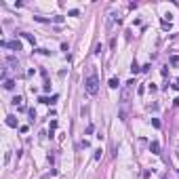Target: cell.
<instances>
[{"instance_id":"obj_1","label":"cell","mask_w":179,"mask_h":179,"mask_svg":"<svg viewBox=\"0 0 179 179\" xmlns=\"http://www.w3.org/2000/svg\"><path fill=\"white\" fill-rule=\"evenodd\" d=\"M84 91H87L89 95H97V93H99V78H97L95 72H91L89 78L84 80Z\"/></svg>"},{"instance_id":"obj_2","label":"cell","mask_w":179,"mask_h":179,"mask_svg":"<svg viewBox=\"0 0 179 179\" xmlns=\"http://www.w3.org/2000/svg\"><path fill=\"white\" fill-rule=\"evenodd\" d=\"M133 87H135V80H128V82L120 89V103H128L131 101V91H133Z\"/></svg>"},{"instance_id":"obj_3","label":"cell","mask_w":179,"mask_h":179,"mask_svg":"<svg viewBox=\"0 0 179 179\" xmlns=\"http://www.w3.org/2000/svg\"><path fill=\"white\" fill-rule=\"evenodd\" d=\"M0 44H2L4 48H13V51H21V42H19V40H11V42H6V40H2V42H0Z\"/></svg>"},{"instance_id":"obj_4","label":"cell","mask_w":179,"mask_h":179,"mask_svg":"<svg viewBox=\"0 0 179 179\" xmlns=\"http://www.w3.org/2000/svg\"><path fill=\"white\" fill-rule=\"evenodd\" d=\"M6 126L17 128V118H15V116H6Z\"/></svg>"},{"instance_id":"obj_5","label":"cell","mask_w":179,"mask_h":179,"mask_svg":"<svg viewBox=\"0 0 179 179\" xmlns=\"http://www.w3.org/2000/svg\"><path fill=\"white\" fill-rule=\"evenodd\" d=\"M150 152H152V154H160V143H158V141H152V143H150Z\"/></svg>"},{"instance_id":"obj_6","label":"cell","mask_w":179,"mask_h":179,"mask_svg":"<svg viewBox=\"0 0 179 179\" xmlns=\"http://www.w3.org/2000/svg\"><path fill=\"white\" fill-rule=\"evenodd\" d=\"M13 87H15V80L6 78V80H4V89H6V91H13Z\"/></svg>"},{"instance_id":"obj_7","label":"cell","mask_w":179,"mask_h":179,"mask_svg":"<svg viewBox=\"0 0 179 179\" xmlns=\"http://www.w3.org/2000/svg\"><path fill=\"white\" fill-rule=\"evenodd\" d=\"M108 84H110V89H118V87H120L118 78H110V82H108Z\"/></svg>"},{"instance_id":"obj_8","label":"cell","mask_w":179,"mask_h":179,"mask_svg":"<svg viewBox=\"0 0 179 179\" xmlns=\"http://www.w3.org/2000/svg\"><path fill=\"white\" fill-rule=\"evenodd\" d=\"M21 36H23L25 40H30L32 44H36V38H34V36H32V34H25V32H23V34H21Z\"/></svg>"},{"instance_id":"obj_9","label":"cell","mask_w":179,"mask_h":179,"mask_svg":"<svg viewBox=\"0 0 179 179\" xmlns=\"http://www.w3.org/2000/svg\"><path fill=\"white\" fill-rule=\"evenodd\" d=\"M51 21L57 23V25H61V23H63V17H59V15H57V17H51Z\"/></svg>"},{"instance_id":"obj_10","label":"cell","mask_w":179,"mask_h":179,"mask_svg":"<svg viewBox=\"0 0 179 179\" xmlns=\"http://www.w3.org/2000/svg\"><path fill=\"white\" fill-rule=\"evenodd\" d=\"M131 72H133V74H137V72H141V68L137 66V63H135V61H133V66H131Z\"/></svg>"},{"instance_id":"obj_11","label":"cell","mask_w":179,"mask_h":179,"mask_svg":"<svg viewBox=\"0 0 179 179\" xmlns=\"http://www.w3.org/2000/svg\"><path fill=\"white\" fill-rule=\"evenodd\" d=\"M13 103H15V105H21V103H23V97H19V95H17V97L13 99Z\"/></svg>"},{"instance_id":"obj_12","label":"cell","mask_w":179,"mask_h":179,"mask_svg":"<svg viewBox=\"0 0 179 179\" xmlns=\"http://www.w3.org/2000/svg\"><path fill=\"white\" fill-rule=\"evenodd\" d=\"M177 63H179V57L177 55H171V66H177Z\"/></svg>"},{"instance_id":"obj_13","label":"cell","mask_w":179,"mask_h":179,"mask_svg":"<svg viewBox=\"0 0 179 179\" xmlns=\"http://www.w3.org/2000/svg\"><path fill=\"white\" fill-rule=\"evenodd\" d=\"M152 126H154V128H160V120H158V118H152Z\"/></svg>"},{"instance_id":"obj_14","label":"cell","mask_w":179,"mask_h":179,"mask_svg":"<svg viewBox=\"0 0 179 179\" xmlns=\"http://www.w3.org/2000/svg\"><path fill=\"white\" fill-rule=\"evenodd\" d=\"M101 152H103L101 148H99V150H95V156H93V158H95V160H99V158H101Z\"/></svg>"},{"instance_id":"obj_15","label":"cell","mask_w":179,"mask_h":179,"mask_svg":"<svg viewBox=\"0 0 179 179\" xmlns=\"http://www.w3.org/2000/svg\"><path fill=\"white\" fill-rule=\"evenodd\" d=\"M162 27H164V30H171V21H167V19H162Z\"/></svg>"},{"instance_id":"obj_16","label":"cell","mask_w":179,"mask_h":179,"mask_svg":"<svg viewBox=\"0 0 179 179\" xmlns=\"http://www.w3.org/2000/svg\"><path fill=\"white\" fill-rule=\"evenodd\" d=\"M36 21H40V23H48V21H51V19H46V17H34Z\"/></svg>"},{"instance_id":"obj_17","label":"cell","mask_w":179,"mask_h":179,"mask_svg":"<svg viewBox=\"0 0 179 179\" xmlns=\"http://www.w3.org/2000/svg\"><path fill=\"white\" fill-rule=\"evenodd\" d=\"M160 74H162V76H164V78L169 76V70H167V66H164V68H162V70H160Z\"/></svg>"},{"instance_id":"obj_18","label":"cell","mask_w":179,"mask_h":179,"mask_svg":"<svg viewBox=\"0 0 179 179\" xmlns=\"http://www.w3.org/2000/svg\"><path fill=\"white\" fill-rule=\"evenodd\" d=\"M177 158H179V145H177Z\"/></svg>"}]
</instances>
